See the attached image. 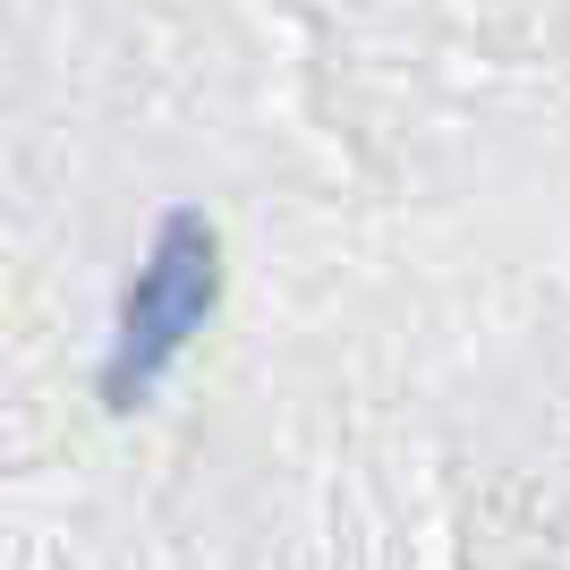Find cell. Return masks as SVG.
I'll list each match as a JSON object with an SVG mask.
<instances>
[{
    "label": "cell",
    "mask_w": 570,
    "mask_h": 570,
    "mask_svg": "<svg viewBox=\"0 0 570 570\" xmlns=\"http://www.w3.org/2000/svg\"><path fill=\"white\" fill-rule=\"evenodd\" d=\"M222 298V238L205 214H163L154 247H145L137 282H128V307H119V333H111V357H102V401L111 409H137L154 383L179 366L205 315Z\"/></svg>",
    "instance_id": "cell-1"
}]
</instances>
